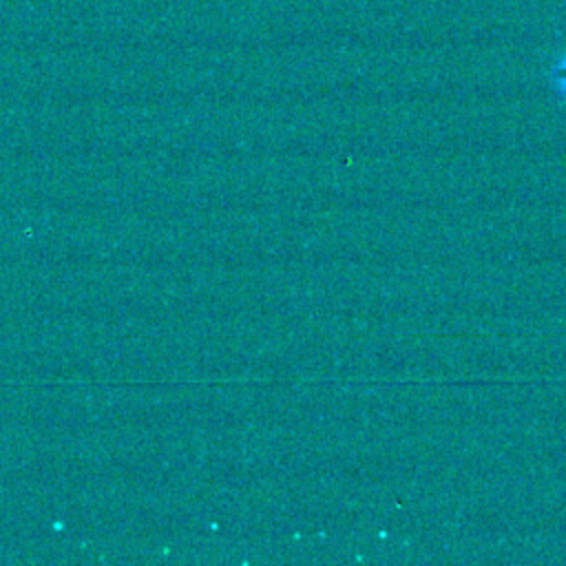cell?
I'll use <instances>...</instances> for the list:
<instances>
[{
	"mask_svg": "<svg viewBox=\"0 0 566 566\" xmlns=\"http://www.w3.org/2000/svg\"><path fill=\"white\" fill-rule=\"evenodd\" d=\"M548 82L555 88V93L566 99V53H562L548 69Z\"/></svg>",
	"mask_w": 566,
	"mask_h": 566,
	"instance_id": "1",
	"label": "cell"
}]
</instances>
